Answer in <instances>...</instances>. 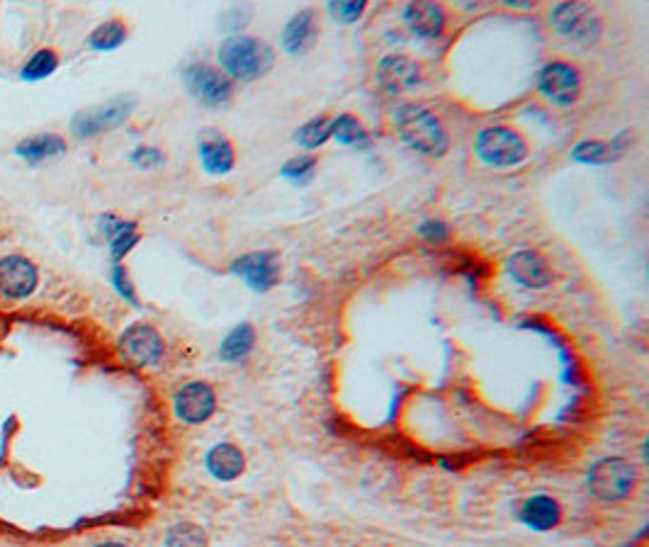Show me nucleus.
<instances>
[{"label":"nucleus","instance_id":"f257e3e1","mask_svg":"<svg viewBox=\"0 0 649 547\" xmlns=\"http://www.w3.org/2000/svg\"><path fill=\"white\" fill-rule=\"evenodd\" d=\"M392 124L404 146L428 159H443L448 154V132L443 122L428 107L419 103H404L394 110Z\"/></svg>","mask_w":649,"mask_h":547},{"label":"nucleus","instance_id":"f03ea898","mask_svg":"<svg viewBox=\"0 0 649 547\" xmlns=\"http://www.w3.org/2000/svg\"><path fill=\"white\" fill-rule=\"evenodd\" d=\"M219 69H222L231 81H258L265 76L275 64V52L268 42L248 35H231L219 44Z\"/></svg>","mask_w":649,"mask_h":547},{"label":"nucleus","instance_id":"7ed1b4c3","mask_svg":"<svg viewBox=\"0 0 649 547\" xmlns=\"http://www.w3.org/2000/svg\"><path fill=\"white\" fill-rule=\"evenodd\" d=\"M474 154L484 166L513 168L528 159V144L518 129L506 127V124H492L477 134Z\"/></svg>","mask_w":649,"mask_h":547},{"label":"nucleus","instance_id":"20e7f679","mask_svg":"<svg viewBox=\"0 0 649 547\" xmlns=\"http://www.w3.org/2000/svg\"><path fill=\"white\" fill-rule=\"evenodd\" d=\"M586 487L598 501H623L637 489L635 465L623 458H603L591 465L586 475Z\"/></svg>","mask_w":649,"mask_h":547},{"label":"nucleus","instance_id":"39448f33","mask_svg":"<svg viewBox=\"0 0 649 547\" xmlns=\"http://www.w3.org/2000/svg\"><path fill=\"white\" fill-rule=\"evenodd\" d=\"M134 107H137L134 95H117L103 105L88 107L71 120V134L78 139H93L98 134L112 132L132 117Z\"/></svg>","mask_w":649,"mask_h":547},{"label":"nucleus","instance_id":"423d86ee","mask_svg":"<svg viewBox=\"0 0 649 547\" xmlns=\"http://www.w3.org/2000/svg\"><path fill=\"white\" fill-rule=\"evenodd\" d=\"M550 22L557 30V35L567 39V42L579 44V47H594L603 32L601 18L586 3L555 5L550 13Z\"/></svg>","mask_w":649,"mask_h":547},{"label":"nucleus","instance_id":"0eeeda50","mask_svg":"<svg viewBox=\"0 0 649 547\" xmlns=\"http://www.w3.org/2000/svg\"><path fill=\"white\" fill-rule=\"evenodd\" d=\"M183 86L190 98H195L197 103L205 107L227 105L231 95H234V81L219 66L205 64V61L185 66Z\"/></svg>","mask_w":649,"mask_h":547},{"label":"nucleus","instance_id":"6e6552de","mask_svg":"<svg viewBox=\"0 0 649 547\" xmlns=\"http://www.w3.org/2000/svg\"><path fill=\"white\" fill-rule=\"evenodd\" d=\"M538 90L555 105H574L581 93V76L577 66L567 61H547L538 73Z\"/></svg>","mask_w":649,"mask_h":547},{"label":"nucleus","instance_id":"1a4fd4ad","mask_svg":"<svg viewBox=\"0 0 649 547\" xmlns=\"http://www.w3.org/2000/svg\"><path fill=\"white\" fill-rule=\"evenodd\" d=\"M231 273H234L236 278L244 280L253 292H261V295H265V292H270L280 283L278 253L273 251L244 253V256H239L234 263H231Z\"/></svg>","mask_w":649,"mask_h":547},{"label":"nucleus","instance_id":"9d476101","mask_svg":"<svg viewBox=\"0 0 649 547\" xmlns=\"http://www.w3.org/2000/svg\"><path fill=\"white\" fill-rule=\"evenodd\" d=\"M173 409H176V416L180 421H185V424H205L217 411V392H214L210 382H188V385H183L176 392Z\"/></svg>","mask_w":649,"mask_h":547},{"label":"nucleus","instance_id":"9b49d317","mask_svg":"<svg viewBox=\"0 0 649 547\" xmlns=\"http://www.w3.org/2000/svg\"><path fill=\"white\" fill-rule=\"evenodd\" d=\"M375 81L385 93L402 95L421 83V64L406 54H389L377 64Z\"/></svg>","mask_w":649,"mask_h":547},{"label":"nucleus","instance_id":"f8f14e48","mask_svg":"<svg viewBox=\"0 0 649 547\" xmlns=\"http://www.w3.org/2000/svg\"><path fill=\"white\" fill-rule=\"evenodd\" d=\"M120 351L139 368L156 365L163 358V341L149 324H134L120 336Z\"/></svg>","mask_w":649,"mask_h":547},{"label":"nucleus","instance_id":"ddd939ff","mask_svg":"<svg viewBox=\"0 0 649 547\" xmlns=\"http://www.w3.org/2000/svg\"><path fill=\"white\" fill-rule=\"evenodd\" d=\"M37 268L25 256H5L0 261V297L18 302L30 297L37 287Z\"/></svg>","mask_w":649,"mask_h":547},{"label":"nucleus","instance_id":"4468645a","mask_svg":"<svg viewBox=\"0 0 649 547\" xmlns=\"http://www.w3.org/2000/svg\"><path fill=\"white\" fill-rule=\"evenodd\" d=\"M506 270H509L511 280H516L518 285L528 287V290H545L555 280V273L547 265V261L533 248H521L506 261Z\"/></svg>","mask_w":649,"mask_h":547},{"label":"nucleus","instance_id":"2eb2a0df","mask_svg":"<svg viewBox=\"0 0 649 547\" xmlns=\"http://www.w3.org/2000/svg\"><path fill=\"white\" fill-rule=\"evenodd\" d=\"M321 35L319 15L314 8H304L287 20L282 27V49L290 56H304L316 47V39Z\"/></svg>","mask_w":649,"mask_h":547},{"label":"nucleus","instance_id":"dca6fc26","mask_svg":"<svg viewBox=\"0 0 649 547\" xmlns=\"http://www.w3.org/2000/svg\"><path fill=\"white\" fill-rule=\"evenodd\" d=\"M197 154H200V163L205 168V173L210 176H227L234 171L236 166V151L234 146L222 132L217 129H205L197 137Z\"/></svg>","mask_w":649,"mask_h":547},{"label":"nucleus","instance_id":"f3484780","mask_svg":"<svg viewBox=\"0 0 649 547\" xmlns=\"http://www.w3.org/2000/svg\"><path fill=\"white\" fill-rule=\"evenodd\" d=\"M404 22L414 35L423 39H438L445 32V25H448V15H445L443 5L421 0V3L406 5Z\"/></svg>","mask_w":649,"mask_h":547},{"label":"nucleus","instance_id":"a211bd4d","mask_svg":"<svg viewBox=\"0 0 649 547\" xmlns=\"http://www.w3.org/2000/svg\"><path fill=\"white\" fill-rule=\"evenodd\" d=\"M205 467L219 482H234V479L244 475L246 458L239 445L217 443L214 448H210V453L205 455Z\"/></svg>","mask_w":649,"mask_h":547},{"label":"nucleus","instance_id":"6ab92c4d","mask_svg":"<svg viewBox=\"0 0 649 547\" xmlns=\"http://www.w3.org/2000/svg\"><path fill=\"white\" fill-rule=\"evenodd\" d=\"M521 521L523 526L538 533H547V530L557 528L562 521V509L557 504V499L547 494H535L530 499L523 501L521 506Z\"/></svg>","mask_w":649,"mask_h":547},{"label":"nucleus","instance_id":"aec40b11","mask_svg":"<svg viewBox=\"0 0 649 547\" xmlns=\"http://www.w3.org/2000/svg\"><path fill=\"white\" fill-rule=\"evenodd\" d=\"M100 231L105 234V239L110 241V253L115 258V263H120L139 241V231L134 222H124V219L115 217V214H103L100 219Z\"/></svg>","mask_w":649,"mask_h":547},{"label":"nucleus","instance_id":"412c9836","mask_svg":"<svg viewBox=\"0 0 649 547\" xmlns=\"http://www.w3.org/2000/svg\"><path fill=\"white\" fill-rule=\"evenodd\" d=\"M15 154L27 163L56 159V156L66 154V142L59 134H35V137L22 139V142L15 146Z\"/></svg>","mask_w":649,"mask_h":547},{"label":"nucleus","instance_id":"4be33fe9","mask_svg":"<svg viewBox=\"0 0 649 547\" xmlns=\"http://www.w3.org/2000/svg\"><path fill=\"white\" fill-rule=\"evenodd\" d=\"M623 154V146L618 139L613 142H598V139H584L572 149V159L586 166H603V163H613Z\"/></svg>","mask_w":649,"mask_h":547},{"label":"nucleus","instance_id":"5701e85b","mask_svg":"<svg viewBox=\"0 0 649 547\" xmlns=\"http://www.w3.org/2000/svg\"><path fill=\"white\" fill-rule=\"evenodd\" d=\"M253 346H256V329L244 321V324L234 326L222 341L219 360H224V363H239V360H244L253 351Z\"/></svg>","mask_w":649,"mask_h":547},{"label":"nucleus","instance_id":"b1692460","mask_svg":"<svg viewBox=\"0 0 649 547\" xmlns=\"http://www.w3.org/2000/svg\"><path fill=\"white\" fill-rule=\"evenodd\" d=\"M331 139H336L338 144L353 146V149H370V134L365 132L363 122L355 115H338L331 122Z\"/></svg>","mask_w":649,"mask_h":547},{"label":"nucleus","instance_id":"393cba45","mask_svg":"<svg viewBox=\"0 0 649 547\" xmlns=\"http://www.w3.org/2000/svg\"><path fill=\"white\" fill-rule=\"evenodd\" d=\"M124 39H127V25L122 20H107L90 32L88 47L95 52H112L122 47Z\"/></svg>","mask_w":649,"mask_h":547},{"label":"nucleus","instance_id":"a878e982","mask_svg":"<svg viewBox=\"0 0 649 547\" xmlns=\"http://www.w3.org/2000/svg\"><path fill=\"white\" fill-rule=\"evenodd\" d=\"M210 538H207L205 528L200 523L193 521H180L176 526L166 530V547H207Z\"/></svg>","mask_w":649,"mask_h":547},{"label":"nucleus","instance_id":"bb28decb","mask_svg":"<svg viewBox=\"0 0 649 547\" xmlns=\"http://www.w3.org/2000/svg\"><path fill=\"white\" fill-rule=\"evenodd\" d=\"M331 122H334V117L326 115L304 122L295 132V142L304 146V149H319V146H324L331 139Z\"/></svg>","mask_w":649,"mask_h":547},{"label":"nucleus","instance_id":"cd10ccee","mask_svg":"<svg viewBox=\"0 0 649 547\" xmlns=\"http://www.w3.org/2000/svg\"><path fill=\"white\" fill-rule=\"evenodd\" d=\"M59 69V54L54 52V49H39L27 59V64L22 66L20 71V78L22 81H44V78H49L52 73Z\"/></svg>","mask_w":649,"mask_h":547},{"label":"nucleus","instance_id":"c85d7f7f","mask_svg":"<svg viewBox=\"0 0 649 547\" xmlns=\"http://www.w3.org/2000/svg\"><path fill=\"white\" fill-rule=\"evenodd\" d=\"M316 166L319 163H316L314 156H295V159H290L280 168V176L292 185H309L316 176Z\"/></svg>","mask_w":649,"mask_h":547},{"label":"nucleus","instance_id":"c756f323","mask_svg":"<svg viewBox=\"0 0 649 547\" xmlns=\"http://www.w3.org/2000/svg\"><path fill=\"white\" fill-rule=\"evenodd\" d=\"M365 0H334L329 3V15L341 25H353L365 13Z\"/></svg>","mask_w":649,"mask_h":547},{"label":"nucleus","instance_id":"7c9ffc66","mask_svg":"<svg viewBox=\"0 0 649 547\" xmlns=\"http://www.w3.org/2000/svg\"><path fill=\"white\" fill-rule=\"evenodd\" d=\"M419 236L428 244H443V241L450 239V229L448 224L440 222V219H428L419 227Z\"/></svg>","mask_w":649,"mask_h":547},{"label":"nucleus","instance_id":"2f4dec72","mask_svg":"<svg viewBox=\"0 0 649 547\" xmlns=\"http://www.w3.org/2000/svg\"><path fill=\"white\" fill-rule=\"evenodd\" d=\"M129 159H132L134 166L139 168H156L163 163V154L154 146H137V149L129 154Z\"/></svg>","mask_w":649,"mask_h":547},{"label":"nucleus","instance_id":"473e14b6","mask_svg":"<svg viewBox=\"0 0 649 547\" xmlns=\"http://www.w3.org/2000/svg\"><path fill=\"white\" fill-rule=\"evenodd\" d=\"M112 283H115L117 290L122 292V297H127L129 302H134V287H132V283H129L127 270H124L120 263H117L115 270H112Z\"/></svg>","mask_w":649,"mask_h":547},{"label":"nucleus","instance_id":"72a5a7b5","mask_svg":"<svg viewBox=\"0 0 649 547\" xmlns=\"http://www.w3.org/2000/svg\"><path fill=\"white\" fill-rule=\"evenodd\" d=\"M248 18H251V8H246V5H244V8H241V5H236V8H231V10H227V13H224L222 22H229V20H234V22H231V25L227 27V30H234V32H239V30H241V27H244V25H246V20H248Z\"/></svg>","mask_w":649,"mask_h":547},{"label":"nucleus","instance_id":"f704fd0d","mask_svg":"<svg viewBox=\"0 0 649 547\" xmlns=\"http://www.w3.org/2000/svg\"><path fill=\"white\" fill-rule=\"evenodd\" d=\"M98 547H127V545H122V543H103V545H98Z\"/></svg>","mask_w":649,"mask_h":547}]
</instances>
